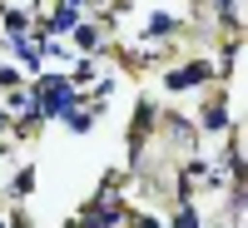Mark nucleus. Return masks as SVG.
<instances>
[{
  "instance_id": "obj_1",
  "label": "nucleus",
  "mask_w": 248,
  "mask_h": 228,
  "mask_svg": "<svg viewBox=\"0 0 248 228\" xmlns=\"http://www.w3.org/2000/svg\"><path fill=\"white\" fill-rule=\"evenodd\" d=\"M45 114H65L70 109V85L65 79H45V105H40Z\"/></svg>"
},
{
  "instance_id": "obj_2",
  "label": "nucleus",
  "mask_w": 248,
  "mask_h": 228,
  "mask_svg": "<svg viewBox=\"0 0 248 228\" xmlns=\"http://www.w3.org/2000/svg\"><path fill=\"white\" fill-rule=\"evenodd\" d=\"M209 75H214V65H189V70L169 75V90H184V85H199V79H209Z\"/></svg>"
},
{
  "instance_id": "obj_3",
  "label": "nucleus",
  "mask_w": 248,
  "mask_h": 228,
  "mask_svg": "<svg viewBox=\"0 0 248 228\" xmlns=\"http://www.w3.org/2000/svg\"><path fill=\"white\" fill-rule=\"evenodd\" d=\"M75 40H79L85 50H99V30H94V25H75Z\"/></svg>"
},
{
  "instance_id": "obj_4",
  "label": "nucleus",
  "mask_w": 248,
  "mask_h": 228,
  "mask_svg": "<svg viewBox=\"0 0 248 228\" xmlns=\"http://www.w3.org/2000/svg\"><path fill=\"white\" fill-rule=\"evenodd\" d=\"M50 30H75V10H70V5H60L55 20H50Z\"/></svg>"
},
{
  "instance_id": "obj_5",
  "label": "nucleus",
  "mask_w": 248,
  "mask_h": 228,
  "mask_svg": "<svg viewBox=\"0 0 248 228\" xmlns=\"http://www.w3.org/2000/svg\"><path fill=\"white\" fill-rule=\"evenodd\" d=\"M203 124H209V129H223V105H209V109H203Z\"/></svg>"
},
{
  "instance_id": "obj_6",
  "label": "nucleus",
  "mask_w": 248,
  "mask_h": 228,
  "mask_svg": "<svg viewBox=\"0 0 248 228\" xmlns=\"http://www.w3.org/2000/svg\"><path fill=\"white\" fill-rule=\"evenodd\" d=\"M5 30H10V35H20V30H25V15L10 10V15H5Z\"/></svg>"
},
{
  "instance_id": "obj_7",
  "label": "nucleus",
  "mask_w": 248,
  "mask_h": 228,
  "mask_svg": "<svg viewBox=\"0 0 248 228\" xmlns=\"http://www.w3.org/2000/svg\"><path fill=\"white\" fill-rule=\"evenodd\" d=\"M30 183H35V174H30V169H20V179H15V194H30Z\"/></svg>"
},
{
  "instance_id": "obj_8",
  "label": "nucleus",
  "mask_w": 248,
  "mask_h": 228,
  "mask_svg": "<svg viewBox=\"0 0 248 228\" xmlns=\"http://www.w3.org/2000/svg\"><path fill=\"white\" fill-rule=\"evenodd\" d=\"M174 228H199V223H194V209H179V218H174Z\"/></svg>"
},
{
  "instance_id": "obj_9",
  "label": "nucleus",
  "mask_w": 248,
  "mask_h": 228,
  "mask_svg": "<svg viewBox=\"0 0 248 228\" xmlns=\"http://www.w3.org/2000/svg\"><path fill=\"white\" fill-rule=\"evenodd\" d=\"M134 228H159V223H154V218H139V223H134Z\"/></svg>"
},
{
  "instance_id": "obj_10",
  "label": "nucleus",
  "mask_w": 248,
  "mask_h": 228,
  "mask_svg": "<svg viewBox=\"0 0 248 228\" xmlns=\"http://www.w3.org/2000/svg\"><path fill=\"white\" fill-rule=\"evenodd\" d=\"M65 5H70V10H75V5H79V0H65Z\"/></svg>"
}]
</instances>
